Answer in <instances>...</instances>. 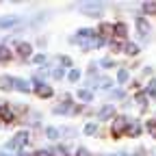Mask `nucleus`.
<instances>
[{"label": "nucleus", "instance_id": "1", "mask_svg": "<svg viewBox=\"0 0 156 156\" xmlns=\"http://www.w3.org/2000/svg\"><path fill=\"white\" fill-rule=\"evenodd\" d=\"M26 143H28V132H17L13 139L7 143V147L9 150H20V147H24Z\"/></svg>", "mask_w": 156, "mask_h": 156}, {"label": "nucleus", "instance_id": "2", "mask_svg": "<svg viewBox=\"0 0 156 156\" xmlns=\"http://www.w3.org/2000/svg\"><path fill=\"white\" fill-rule=\"evenodd\" d=\"M113 132H115V136L128 132V117H124V115L115 117V122H113Z\"/></svg>", "mask_w": 156, "mask_h": 156}, {"label": "nucleus", "instance_id": "3", "mask_svg": "<svg viewBox=\"0 0 156 156\" xmlns=\"http://www.w3.org/2000/svg\"><path fill=\"white\" fill-rule=\"evenodd\" d=\"M35 91H37L39 98H50V95H52V89H50L48 85H44L41 80H35Z\"/></svg>", "mask_w": 156, "mask_h": 156}, {"label": "nucleus", "instance_id": "4", "mask_svg": "<svg viewBox=\"0 0 156 156\" xmlns=\"http://www.w3.org/2000/svg\"><path fill=\"white\" fill-rule=\"evenodd\" d=\"M20 22V17H15V15H11V17H0V28H9V26H13V24H17Z\"/></svg>", "mask_w": 156, "mask_h": 156}, {"label": "nucleus", "instance_id": "5", "mask_svg": "<svg viewBox=\"0 0 156 156\" xmlns=\"http://www.w3.org/2000/svg\"><path fill=\"white\" fill-rule=\"evenodd\" d=\"M30 52H33L30 44H20V46H17V54L22 56V58H28V56H30Z\"/></svg>", "mask_w": 156, "mask_h": 156}, {"label": "nucleus", "instance_id": "6", "mask_svg": "<svg viewBox=\"0 0 156 156\" xmlns=\"http://www.w3.org/2000/svg\"><path fill=\"white\" fill-rule=\"evenodd\" d=\"M0 119L2 122H13V113H11V108L9 106H0Z\"/></svg>", "mask_w": 156, "mask_h": 156}, {"label": "nucleus", "instance_id": "7", "mask_svg": "<svg viewBox=\"0 0 156 156\" xmlns=\"http://www.w3.org/2000/svg\"><path fill=\"white\" fill-rule=\"evenodd\" d=\"M13 89H17V91H28L30 89V85L26 83V80H20V78H13Z\"/></svg>", "mask_w": 156, "mask_h": 156}, {"label": "nucleus", "instance_id": "8", "mask_svg": "<svg viewBox=\"0 0 156 156\" xmlns=\"http://www.w3.org/2000/svg\"><path fill=\"white\" fill-rule=\"evenodd\" d=\"M83 7L87 9V11H85L87 15H100V13H102V7H100V5H83Z\"/></svg>", "mask_w": 156, "mask_h": 156}, {"label": "nucleus", "instance_id": "9", "mask_svg": "<svg viewBox=\"0 0 156 156\" xmlns=\"http://www.w3.org/2000/svg\"><path fill=\"white\" fill-rule=\"evenodd\" d=\"M113 115H115V108L113 106H102L100 108V119H111Z\"/></svg>", "mask_w": 156, "mask_h": 156}, {"label": "nucleus", "instance_id": "10", "mask_svg": "<svg viewBox=\"0 0 156 156\" xmlns=\"http://www.w3.org/2000/svg\"><path fill=\"white\" fill-rule=\"evenodd\" d=\"M0 89H5V91L13 89V78L11 76H2V78H0Z\"/></svg>", "mask_w": 156, "mask_h": 156}, {"label": "nucleus", "instance_id": "11", "mask_svg": "<svg viewBox=\"0 0 156 156\" xmlns=\"http://www.w3.org/2000/svg\"><path fill=\"white\" fill-rule=\"evenodd\" d=\"M11 61V50L7 46H0V63H7Z\"/></svg>", "mask_w": 156, "mask_h": 156}, {"label": "nucleus", "instance_id": "12", "mask_svg": "<svg viewBox=\"0 0 156 156\" xmlns=\"http://www.w3.org/2000/svg\"><path fill=\"white\" fill-rule=\"evenodd\" d=\"M113 33H115L117 37H126V35H128V26H126V24H115V26H113Z\"/></svg>", "mask_w": 156, "mask_h": 156}, {"label": "nucleus", "instance_id": "13", "mask_svg": "<svg viewBox=\"0 0 156 156\" xmlns=\"http://www.w3.org/2000/svg\"><path fill=\"white\" fill-rule=\"evenodd\" d=\"M108 35H113V26H111V24H102V26H100V39H104V41H106Z\"/></svg>", "mask_w": 156, "mask_h": 156}, {"label": "nucleus", "instance_id": "14", "mask_svg": "<svg viewBox=\"0 0 156 156\" xmlns=\"http://www.w3.org/2000/svg\"><path fill=\"white\" fill-rule=\"evenodd\" d=\"M136 28H139V33H141V35H145V33L150 30V24L145 22L143 17H139V20H136Z\"/></svg>", "mask_w": 156, "mask_h": 156}, {"label": "nucleus", "instance_id": "15", "mask_svg": "<svg viewBox=\"0 0 156 156\" xmlns=\"http://www.w3.org/2000/svg\"><path fill=\"white\" fill-rule=\"evenodd\" d=\"M78 98H80V100H85V102H91V100H93V93L87 91V89H80V91H78Z\"/></svg>", "mask_w": 156, "mask_h": 156}, {"label": "nucleus", "instance_id": "16", "mask_svg": "<svg viewBox=\"0 0 156 156\" xmlns=\"http://www.w3.org/2000/svg\"><path fill=\"white\" fill-rule=\"evenodd\" d=\"M143 11L150 15H156V2H143Z\"/></svg>", "mask_w": 156, "mask_h": 156}, {"label": "nucleus", "instance_id": "17", "mask_svg": "<svg viewBox=\"0 0 156 156\" xmlns=\"http://www.w3.org/2000/svg\"><path fill=\"white\" fill-rule=\"evenodd\" d=\"M58 134H61V132H58L56 128H46V136H48V139H58Z\"/></svg>", "mask_w": 156, "mask_h": 156}, {"label": "nucleus", "instance_id": "18", "mask_svg": "<svg viewBox=\"0 0 156 156\" xmlns=\"http://www.w3.org/2000/svg\"><path fill=\"white\" fill-rule=\"evenodd\" d=\"M52 156H67V152H65V147H52V150H48Z\"/></svg>", "mask_w": 156, "mask_h": 156}, {"label": "nucleus", "instance_id": "19", "mask_svg": "<svg viewBox=\"0 0 156 156\" xmlns=\"http://www.w3.org/2000/svg\"><path fill=\"white\" fill-rule=\"evenodd\" d=\"M128 134H130V136H139V134H141V126H139V124H132Z\"/></svg>", "mask_w": 156, "mask_h": 156}, {"label": "nucleus", "instance_id": "20", "mask_svg": "<svg viewBox=\"0 0 156 156\" xmlns=\"http://www.w3.org/2000/svg\"><path fill=\"white\" fill-rule=\"evenodd\" d=\"M124 50H126V54H136V52H139V46H136V44H128Z\"/></svg>", "mask_w": 156, "mask_h": 156}, {"label": "nucleus", "instance_id": "21", "mask_svg": "<svg viewBox=\"0 0 156 156\" xmlns=\"http://www.w3.org/2000/svg\"><path fill=\"white\" fill-rule=\"evenodd\" d=\"M117 83H128V72L126 69H119V74H117Z\"/></svg>", "mask_w": 156, "mask_h": 156}, {"label": "nucleus", "instance_id": "22", "mask_svg": "<svg viewBox=\"0 0 156 156\" xmlns=\"http://www.w3.org/2000/svg\"><path fill=\"white\" fill-rule=\"evenodd\" d=\"M98 87H100V89H108V87H111V80H108V78H100Z\"/></svg>", "mask_w": 156, "mask_h": 156}, {"label": "nucleus", "instance_id": "23", "mask_svg": "<svg viewBox=\"0 0 156 156\" xmlns=\"http://www.w3.org/2000/svg\"><path fill=\"white\" fill-rule=\"evenodd\" d=\"M58 61H61V65H65V67H69V65H72V58H69V56H65V54L58 58Z\"/></svg>", "mask_w": 156, "mask_h": 156}, {"label": "nucleus", "instance_id": "24", "mask_svg": "<svg viewBox=\"0 0 156 156\" xmlns=\"http://www.w3.org/2000/svg\"><path fill=\"white\" fill-rule=\"evenodd\" d=\"M78 78H80V72H78V69H72V72H69V80H74V83H76Z\"/></svg>", "mask_w": 156, "mask_h": 156}, {"label": "nucleus", "instance_id": "25", "mask_svg": "<svg viewBox=\"0 0 156 156\" xmlns=\"http://www.w3.org/2000/svg\"><path fill=\"white\" fill-rule=\"evenodd\" d=\"M95 130H98V128H95V124H87V126H85V134H93Z\"/></svg>", "mask_w": 156, "mask_h": 156}, {"label": "nucleus", "instance_id": "26", "mask_svg": "<svg viewBox=\"0 0 156 156\" xmlns=\"http://www.w3.org/2000/svg\"><path fill=\"white\" fill-rule=\"evenodd\" d=\"M33 61H35L37 65H44V63H46V56H44V54H37V56L33 58Z\"/></svg>", "mask_w": 156, "mask_h": 156}, {"label": "nucleus", "instance_id": "27", "mask_svg": "<svg viewBox=\"0 0 156 156\" xmlns=\"http://www.w3.org/2000/svg\"><path fill=\"white\" fill-rule=\"evenodd\" d=\"M147 93H150V95H156V80H152V83H150V87H147Z\"/></svg>", "mask_w": 156, "mask_h": 156}, {"label": "nucleus", "instance_id": "28", "mask_svg": "<svg viewBox=\"0 0 156 156\" xmlns=\"http://www.w3.org/2000/svg\"><path fill=\"white\" fill-rule=\"evenodd\" d=\"M111 48H113V52H119L122 50V44L119 41H111Z\"/></svg>", "mask_w": 156, "mask_h": 156}, {"label": "nucleus", "instance_id": "29", "mask_svg": "<svg viewBox=\"0 0 156 156\" xmlns=\"http://www.w3.org/2000/svg\"><path fill=\"white\" fill-rule=\"evenodd\" d=\"M33 156H52V154H50L48 150H37V152H35Z\"/></svg>", "mask_w": 156, "mask_h": 156}, {"label": "nucleus", "instance_id": "30", "mask_svg": "<svg viewBox=\"0 0 156 156\" xmlns=\"http://www.w3.org/2000/svg\"><path fill=\"white\" fill-rule=\"evenodd\" d=\"M100 65H102V67H111V65H113V61H111V58H102Z\"/></svg>", "mask_w": 156, "mask_h": 156}, {"label": "nucleus", "instance_id": "31", "mask_svg": "<svg viewBox=\"0 0 156 156\" xmlns=\"http://www.w3.org/2000/svg\"><path fill=\"white\" fill-rule=\"evenodd\" d=\"M136 102L143 104V102H145V93H136Z\"/></svg>", "mask_w": 156, "mask_h": 156}, {"label": "nucleus", "instance_id": "32", "mask_svg": "<svg viewBox=\"0 0 156 156\" xmlns=\"http://www.w3.org/2000/svg\"><path fill=\"white\" fill-rule=\"evenodd\" d=\"M147 128H150V130H152V134L156 136V122H150V124H147Z\"/></svg>", "mask_w": 156, "mask_h": 156}, {"label": "nucleus", "instance_id": "33", "mask_svg": "<svg viewBox=\"0 0 156 156\" xmlns=\"http://www.w3.org/2000/svg\"><path fill=\"white\" fill-rule=\"evenodd\" d=\"M54 78H56V80H58V78H63V69H61V67L54 69Z\"/></svg>", "mask_w": 156, "mask_h": 156}, {"label": "nucleus", "instance_id": "34", "mask_svg": "<svg viewBox=\"0 0 156 156\" xmlns=\"http://www.w3.org/2000/svg\"><path fill=\"white\" fill-rule=\"evenodd\" d=\"M76 156H89V152H87L85 147H80V150H78V152H76Z\"/></svg>", "mask_w": 156, "mask_h": 156}, {"label": "nucleus", "instance_id": "35", "mask_svg": "<svg viewBox=\"0 0 156 156\" xmlns=\"http://www.w3.org/2000/svg\"><path fill=\"white\" fill-rule=\"evenodd\" d=\"M113 98H117V100H122V98H124V91H113Z\"/></svg>", "mask_w": 156, "mask_h": 156}, {"label": "nucleus", "instance_id": "36", "mask_svg": "<svg viewBox=\"0 0 156 156\" xmlns=\"http://www.w3.org/2000/svg\"><path fill=\"white\" fill-rule=\"evenodd\" d=\"M17 156H28V154H26V152H20V154H17Z\"/></svg>", "mask_w": 156, "mask_h": 156}, {"label": "nucleus", "instance_id": "37", "mask_svg": "<svg viewBox=\"0 0 156 156\" xmlns=\"http://www.w3.org/2000/svg\"><path fill=\"white\" fill-rule=\"evenodd\" d=\"M0 156H11V154H9V152H5V154H0Z\"/></svg>", "mask_w": 156, "mask_h": 156}, {"label": "nucleus", "instance_id": "38", "mask_svg": "<svg viewBox=\"0 0 156 156\" xmlns=\"http://www.w3.org/2000/svg\"><path fill=\"white\" fill-rule=\"evenodd\" d=\"M119 156H128V154H119Z\"/></svg>", "mask_w": 156, "mask_h": 156}]
</instances>
